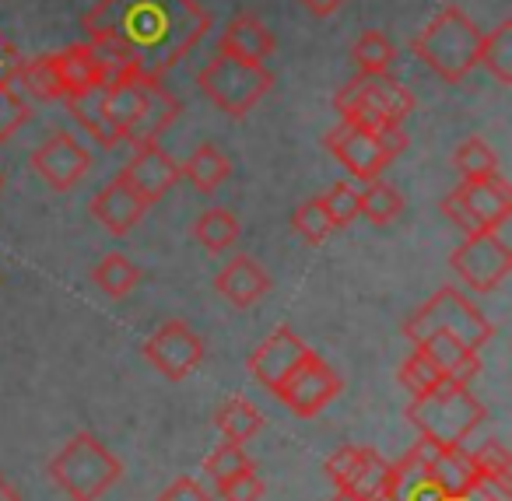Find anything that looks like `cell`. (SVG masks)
<instances>
[{"label":"cell","mask_w":512,"mask_h":501,"mask_svg":"<svg viewBox=\"0 0 512 501\" xmlns=\"http://www.w3.org/2000/svg\"><path fill=\"white\" fill-rule=\"evenodd\" d=\"M274 46H278L274 43V32L256 15H249V11L235 15L218 39V53L246 60V64H267V57H274Z\"/></svg>","instance_id":"19"},{"label":"cell","mask_w":512,"mask_h":501,"mask_svg":"<svg viewBox=\"0 0 512 501\" xmlns=\"http://www.w3.org/2000/svg\"><path fill=\"white\" fill-rule=\"evenodd\" d=\"M386 470H390V463H386V459L379 456L376 449H365L362 470H358L355 484H351L348 491H355L358 498L372 501L376 494H383V491H386Z\"/></svg>","instance_id":"39"},{"label":"cell","mask_w":512,"mask_h":501,"mask_svg":"<svg viewBox=\"0 0 512 501\" xmlns=\"http://www.w3.org/2000/svg\"><path fill=\"white\" fill-rule=\"evenodd\" d=\"M407 421L418 428L421 438H432L439 445H463L488 421V410L463 382H442L432 393L414 396L407 403Z\"/></svg>","instance_id":"3"},{"label":"cell","mask_w":512,"mask_h":501,"mask_svg":"<svg viewBox=\"0 0 512 501\" xmlns=\"http://www.w3.org/2000/svg\"><path fill=\"white\" fill-rule=\"evenodd\" d=\"M358 193H362L358 218H369L372 225H390V221H397L400 214H404V197H400L390 183H383V179H372V183H365V190H358Z\"/></svg>","instance_id":"31"},{"label":"cell","mask_w":512,"mask_h":501,"mask_svg":"<svg viewBox=\"0 0 512 501\" xmlns=\"http://www.w3.org/2000/svg\"><path fill=\"white\" fill-rule=\"evenodd\" d=\"M337 393H341V375L316 354H309L292 372V379L278 389L281 403L299 417H316L327 403H334Z\"/></svg>","instance_id":"12"},{"label":"cell","mask_w":512,"mask_h":501,"mask_svg":"<svg viewBox=\"0 0 512 501\" xmlns=\"http://www.w3.org/2000/svg\"><path fill=\"white\" fill-rule=\"evenodd\" d=\"M50 477L71 501H99L123 477V463L92 431H78L50 459Z\"/></svg>","instance_id":"4"},{"label":"cell","mask_w":512,"mask_h":501,"mask_svg":"<svg viewBox=\"0 0 512 501\" xmlns=\"http://www.w3.org/2000/svg\"><path fill=\"white\" fill-rule=\"evenodd\" d=\"M0 190H4V179H0Z\"/></svg>","instance_id":"51"},{"label":"cell","mask_w":512,"mask_h":501,"mask_svg":"<svg viewBox=\"0 0 512 501\" xmlns=\"http://www.w3.org/2000/svg\"><path fill=\"white\" fill-rule=\"evenodd\" d=\"M246 466H253V459H249L246 449H242V445H235V442L218 445V449L204 459V473L214 480V484H218V480H225V477H232V473L246 470Z\"/></svg>","instance_id":"41"},{"label":"cell","mask_w":512,"mask_h":501,"mask_svg":"<svg viewBox=\"0 0 512 501\" xmlns=\"http://www.w3.org/2000/svg\"><path fill=\"white\" fill-rule=\"evenodd\" d=\"M362 459H365V445H344V449H337L334 456L327 459V477L334 480L337 491H348L351 484H355L358 470H362Z\"/></svg>","instance_id":"40"},{"label":"cell","mask_w":512,"mask_h":501,"mask_svg":"<svg viewBox=\"0 0 512 501\" xmlns=\"http://www.w3.org/2000/svg\"><path fill=\"white\" fill-rule=\"evenodd\" d=\"M120 176L127 179V183L134 186L148 204H158V200H162L165 193L183 179L179 176V162L158 141L134 148V158H130L127 169H123Z\"/></svg>","instance_id":"14"},{"label":"cell","mask_w":512,"mask_h":501,"mask_svg":"<svg viewBox=\"0 0 512 501\" xmlns=\"http://www.w3.org/2000/svg\"><path fill=\"white\" fill-rule=\"evenodd\" d=\"M323 207H327L334 228H348L351 221L358 218V207H362V193L355 190L351 183H337L323 193Z\"/></svg>","instance_id":"38"},{"label":"cell","mask_w":512,"mask_h":501,"mask_svg":"<svg viewBox=\"0 0 512 501\" xmlns=\"http://www.w3.org/2000/svg\"><path fill=\"white\" fill-rule=\"evenodd\" d=\"M214 288H218V295L232 309H249V305L260 302L271 291V277H267V270L253 256H232L218 270V277H214Z\"/></svg>","instance_id":"18"},{"label":"cell","mask_w":512,"mask_h":501,"mask_svg":"<svg viewBox=\"0 0 512 501\" xmlns=\"http://www.w3.org/2000/svg\"><path fill=\"white\" fill-rule=\"evenodd\" d=\"M418 347L439 365V372L446 375V382H463V386H467V382L477 379V372H481L477 351L470 344H463L460 337H453V333H432V337Z\"/></svg>","instance_id":"22"},{"label":"cell","mask_w":512,"mask_h":501,"mask_svg":"<svg viewBox=\"0 0 512 501\" xmlns=\"http://www.w3.org/2000/svg\"><path fill=\"white\" fill-rule=\"evenodd\" d=\"M99 92H102V88H95V92H88V95H78V99H64V106L71 109V116L81 123V127H85V134L92 137L99 148H113V144H120V141L113 137L106 116H102Z\"/></svg>","instance_id":"33"},{"label":"cell","mask_w":512,"mask_h":501,"mask_svg":"<svg viewBox=\"0 0 512 501\" xmlns=\"http://www.w3.org/2000/svg\"><path fill=\"white\" fill-rule=\"evenodd\" d=\"M404 501H449V498L439 491V487H435V484H428V480H425V484H418V487H414V491L407 494Z\"/></svg>","instance_id":"47"},{"label":"cell","mask_w":512,"mask_h":501,"mask_svg":"<svg viewBox=\"0 0 512 501\" xmlns=\"http://www.w3.org/2000/svg\"><path fill=\"white\" fill-rule=\"evenodd\" d=\"M509 221L502 225H491L477 235H463V242L453 249L449 256V267L453 274L467 284L470 291H488L502 288V281L512 274V235H509Z\"/></svg>","instance_id":"7"},{"label":"cell","mask_w":512,"mask_h":501,"mask_svg":"<svg viewBox=\"0 0 512 501\" xmlns=\"http://www.w3.org/2000/svg\"><path fill=\"white\" fill-rule=\"evenodd\" d=\"M463 207L470 211V218L481 228L502 225V221L512 218V186L505 183L502 176H484V179H463L456 186Z\"/></svg>","instance_id":"17"},{"label":"cell","mask_w":512,"mask_h":501,"mask_svg":"<svg viewBox=\"0 0 512 501\" xmlns=\"http://www.w3.org/2000/svg\"><path fill=\"white\" fill-rule=\"evenodd\" d=\"M372 501H404V498H397V494H390V491H383V494H376Z\"/></svg>","instance_id":"50"},{"label":"cell","mask_w":512,"mask_h":501,"mask_svg":"<svg viewBox=\"0 0 512 501\" xmlns=\"http://www.w3.org/2000/svg\"><path fill=\"white\" fill-rule=\"evenodd\" d=\"M477 64L498 81V85H512V22H498L488 36H481L477 46Z\"/></svg>","instance_id":"27"},{"label":"cell","mask_w":512,"mask_h":501,"mask_svg":"<svg viewBox=\"0 0 512 501\" xmlns=\"http://www.w3.org/2000/svg\"><path fill=\"white\" fill-rule=\"evenodd\" d=\"M299 4L313 18H330V15H337V11H341L344 4H348V0H299Z\"/></svg>","instance_id":"46"},{"label":"cell","mask_w":512,"mask_h":501,"mask_svg":"<svg viewBox=\"0 0 512 501\" xmlns=\"http://www.w3.org/2000/svg\"><path fill=\"white\" fill-rule=\"evenodd\" d=\"M327 151L341 162V169H348L351 179H358V183L379 179L386 165L393 162L376 130L355 127V123H348V120H341V127L327 134Z\"/></svg>","instance_id":"9"},{"label":"cell","mask_w":512,"mask_h":501,"mask_svg":"<svg viewBox=\"0 0 512 501\" xmlns=\"http://www.w3.org/2000/svg\"><path fill=\"white\" fill-rule=\"evenodd\" d=\"M197 85L200 95L207 102H214L225 116H246L274 88V74L264 64H246V60L218 53L197 74Z\"/></svg>","instance_id":"6"},{"label":"cell","mask_w":512,"mask_h":501,"mask_svg":"<svg viewBox=\"0 0 512 501\" xmlns=\"http://www.w3.org/2000/svg\"><path fill=\"white\" fill-rule=\"evenodd\" d=\"M29 123V102L18 92L15 78L0 81V144L11 141Z\"/></svg>","instance_id":"37"},{"label":"cell","mask_w":512,"mask_h":501,"mask_svg":"<svg viewBox=\"0 0 512 501\" xmlns=\"http://www.w3.org/2000/svg\"><path fill=\"white\" fill-rule=\"evenodd\" d=\"M292 228L309 242V246H323V242L330 239V232H334V221H330L327 207H323V197L306 200V204L295 211Z\"/></svg>","instance_id":"36"},{"label":"cell","mask_w":512,"mask_h":501,"mask_svg":"<svg viewBox=\"0 0 512 501\" xmlns=\"http://www.w3.org/2000/svg\"><path fill=\"white\" fill-rule=\"evenodd\" d=\"M432 333H453L463 344L481 351L491 337H495V323L463 295L460 288H439L411 319L404 323V337L414 347L425 344Z\"/></svg>","instance_id":"5"},{"label":"cell","mask_w":512,"mask_h":501,"mask_svg":"<svg viewBox=\"0 0 512 501\" xmlns=\"http://www.w3.org/2000/svg\"><path fill=\"white\" fill-rule=\"evenodd\" d=\"M351 106H369L376 109L383 120L390 123H404L414 113V95L407 92L400 81H393L390 74H358L355 81L341 88L334 95V109L344 113Z\"/></svg>","instance_id":"10"},{"label":"cell","mask_w":512,"mask_h":501,"mask_svg":"<svg viewBox=\"0 0 512 501\" xmlns=\"http://www.w3.org/2000/svg\"><path fill=\"white\" fill-rule=\"evenodd\" d=\"M179 176L193 186L197 193H214L228 176H232V162L221 148L214 144H200L186 162H179Z\"/></svg>","instance_id":"24"},{"label":"cell","mask_w":512,"mask_h":501,"mask_svg":"<svg viewBox=\"0 0 512 501\" xmlns=\"http://www.w3.org/2000/svg\"><path fill=\"white\" fill-rule=\"evenodd\" d=\"M351 57H355V64H358V74H390L393 60H397V46L390 43L386 32L369 29L365 36H358Z\"/></svg>","instance_id":"32"},{"label":"cell","mask_w":512,"mask_h":501,"mask_svg":"<svg viewBox=\"0 0 512 501\" xmlns=\"http://www.w3.org/2000/svg\"><path fill=\"white\" fill-rule=\"evenodd\" d=\"M15 85L22 95L36 102H60L64 92H60L57 81V67H53V53L46 57H32V60H18L15 67Z\"/></svg>","instance_id":"26"},{"label":"cell","mask_w":512,"mask_h":501,"mask_svg":"<svg viewBox=\"0 0 512 501\" xmlns=\"http://www.w3.org/2000/svg\"><path fill=\"white\" fill-rule=\"evenodd\" d=\"M397 379L411 396H425V393H432L435 386H442V382H446V375L439 372V365H435V361L428 358L421 347H414V351L404 358V365H400Z\"/></svg>","instance_id":"35"},{"label":"cell","mask_w":512,"mask_h":501,"mask_svg":"<svg viewBox=\"0 0 512 501\" xmlns=\"http://www.w3.org/2000/svg\"><path fill=\"white\" fill-rule=\"evenodd\" d=\"M309 354L313 351H309V344L299 337V333L288 330V326H278L264 344L249 354V372H253V379L260 382V386H267L271 393H278Z\"/></svg>","instance_id":"13"},{"label":"cell","mask_w":512,"mask_h":501,"mask_svg":"<svg viewBox=\"0 0 512 501\" xmlns=\"http://www.w3.org/2000/svg\"><path fill=\"white\" fill-rule=\"evenodd\" d=\"M218 498L221 501H260L264 498V480H260L256 466H246V470L218 480Z\"/></svg>","instance_id":"42"},{"label":"cell","mask_w":512,"mask_h":501,"mask_svg":"<svg viewBox=\"0 0 512 501\" xmlns=\"http://www.w3.org/2000/svg\"><path fill=\"white\" fill-rule=\"evenodd\" d=\"M474 459L477 473H481V484L491 487L498 501H509L512 498V459H509V449H505L498 438H488L484 445H477L470 452Z\"/></svg>","instance_id":"25"},{"label":"cell","mask_w":512,"mask_h":501,"mask_svg":"<svg viewBox=\"0 0 512 501\" xmlns=\"http://www.w3.org/2000/svg\"><path fill=\"white\" fill-rule=\"evenodd\" d=\"M481 480L474 459L460 445H439V452L428 463V484H435L449 501H460L463 494H470Z\"/></svg>","instance_id":"21"},{"label":"cell","mask_w":512,"mask_h":501,"mask_svg":"<svg viewBox=\"0 0 512 501\" xmlns=\"http://www.w3.org/2000/svg\"><path fill=\"white\" fill-rule=\"evenodd\" d=\"M148 207L151 204L127 183V179L116 176L95 193L88 211H92V218L99 221L109 235H127V232H134V225H141Z\"/></svg>","instance_id":"15"},{"label":"cell","mask_w":512,"mask_h":501,"mask_svg":"<svg viewBox=\"0 0 512 501\" xmlns=\"http://www.w3.org/2000/svg\"><path fill=\"white\" fill-rule=\"evenodd\" d=\"M439 211L446 214V221H449V225H456L463 235H477V232H484V228L477 225L474 218H470V211H467V207H463V200H460V193H456V190H453V193H446V197H442Z\"/></svg>","instance_id":"43"},{"label":"cell","mask_w":512,"mask_h":501,"mask_svg":"<svg viewBox=\"0 0 512 501\" xmlns=\"http://www.w3.org/2000/svg\"><path fill=\"white\" fill-rule=\"evenodd\" d=\"M53 67H57V81H60L64 99L88 95L113 78L106 60L99 57V50H95L92 43H74V46H67V50L53 53Z\"/></svg>","instance_id":"16"},{"label":"cell","mask_w":512,"mask_h":501,"mask_svg":"<svg viewBox=\"0 0 512 501\" xmlns=\"http://www.w3.org/2000/svg\"><path fill=\"white\" fill-rule=\"evenodd\" d=\"M435 452H439V442H432V438H418V442H414L411 449L397 459V463H390V470H386V491L397 494V498H407L414 487L425 484L428 463H432Z\"/></svg>","instance_id":"23"},{"label":"cell","mask_w":512,"mask_h":501,"mask_svg":"<svg viewBox=\"0 0 512 501\" xmlns=\"http://www.w3.org/2000/svg\"><path fill=\"white\" fill-rule=\"evenodd\" d=\"M183 113V102L176 99V95L169 92V88L162 85V81H151L148 85V95H144V106L141 113L134 116V123H130V130L123 134V141L134 144V148H141V144H151L158 141V137L165 134V130L176 123V116Z\"/></svg>","instance_id":"20"},{"label":"cell","mask_w":512,"mask_h":501,"mask_svg":"<svg viewBox=\"0 0 512 501\" xmlns=\"http://www.w3.org/2000/svg\"><path fill=\"white\" fill-rule=\"evenodd\" d=\"M81 29L109 74L137 67L162 78L207 36L211 15L197 0H99Z\"/></svg>","instance_id":"1"},{"label":"cell","mask_w":512,"mask_h":501,"mask_svg":"<svg viewBox=\"0 0 512 501\" xmlns=\"http://www.w3.org/2000/svg\"><path fill=\"white\" fill-rule=\"evenodd\" d=\"M92 281H95V288L106 291L109 298H127L130 291L141 284V270L123 253H109L106 260L92 270Z\"/></svg>","instance_id":"30"},{"label":"cell","mask_w":512,"mask_h":501,"mask_svg":"<svg viewBox=\"0 0 512 501\" xmlns=\"http://www.w3.org/2000/svg\"><path fill=\"white\" fill-rule=\"evenodd\" d=\"M453 169L463 179H484L498 172V155L484 137H467L460 148L453 151Z\"/></svg>","instance_id":"34"},{"label":"cell","mask_w":512,"mask_h":501,"mask_svg":"<svg viewBox=\"0 0 512 501\" xmlns=\"http://www.w3.org/2000/svg\"><path fill=\"white\" fill-rule=\"evenodd\" d=\"M193 239H197L207 253H225V249H232L235 242H239V221H235V214L225 211V207H211V211L200 214L197 225H193Z\"/></svg>","instance_id":"28"},{"label":"cell","mask_w":512,"mask_h":501,"mask_svg":"<svg viewBox=\"0 0 512 501\" xmlns=\"http://www.w3.org/2000/svg\"><path fill=\"white\" fill-rule=\"evenodd\" d=\"M144 358L172 382H183L193 375L204 361V340L183 323V319H169L162 323L148 340H144Z\"/></svg>","instance_id":"8"},{"label":"cell","mask_w":512,"mask_h":501,"mask_svg":"<svg viewBox=\"0 0 512 501\" xmlns=\"http://www.w3.org/2000/svg\"><path fill=\"white\" fill-rule=\"evenodd\" d=\"M158 501H211V494H207L193 477H176L162 494H158Z\"/></svg>","instance_id":"44"},{"label":"cell","mask_w":512,"mask_h":501,"mask_svg":"<svg viewBox=\"0 0 512 501\" xmlns=\"http://www.w3.org/2000/svg\"><path fill=\"white\" fill-rule=\"evenodd\" d=\"M32 169L39 179H46V186L57 193H67L88 176L92 169V155L81 141H74L71 134H53L32 151Z\"/></svg>","instance_id":"11"},{"label":"cell","mask_w":512,"mask_h":501,"mask_svg":"<svg viewBox=\"0 0 512 501\" xmlns=\"http://www.w3.org/2000/svg\"><path fill=\"white\" fill-rule=\"evenodd\" d=\"M330 501H365V498H358L355 491H337V494H334V498H330Z\"/></svg>","instance_id":"49"},{"label":"cell","mask_w":512,"mask_h":501,"mask_svg":"<svg viewBox=\"0 0 512 501\" xmlns=\"http://www.w3.org/2000/svg\"><path fill=\"white\" fill-rule=\"evenodd\" d=\"M18 50L8 43V36L0 32V81H8V78H15V67H18Z\"/></svg>","instance_id":"45"},{"label":"cell","mask_w":512,"mask_h":501,"mask_svg":"<svg viewBox=\"0 0 512 501\" xmlns=\"http://www.w3.org/2000/svg\"><path fill=\"white\" fill-rule=\"evenodd\" d=\"M214 424H218V431L225 435V442H249V438L260 431V424H264V417L256 414L253 407H249L242 396H232V400L221 403V410L214 414Z\"/></svg>","instance_id":"29"},{"label":"cell","mask_w":512,"mask_h":501,"mask_svg":"<svg viewBox=\"0 0 512 501\" xmlns=\"http://www.w3.org/2000/svg\"><path fill=\"white\" fill-rule=\"evenodd\" d=\"M0 501H22V494H18V487L11 484L4 473H0Z\"/></svg>","instance_id":"48"},{"label":"cell","mask_w":512,"mask_h":501,"mask_svg":"<svg viewBox=\"0 0 512 501\" xmlns=\"http://www.w3.org/2000/svg\"><path fill=\"white\" fill-rule=\"evenodd\" d=\"M477 46H481V32L470 22V15L463 8H456V4H446L414 36L411 50L435 78H442L446 85H456L477 67Z\"/></svg>","instance_id":"2"}]
</instances>
